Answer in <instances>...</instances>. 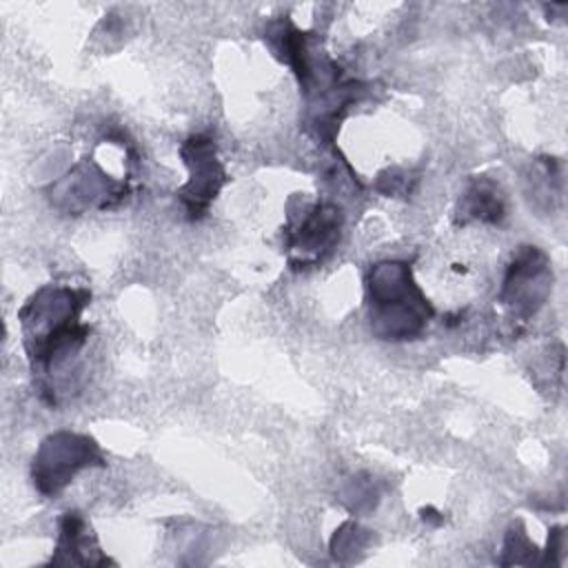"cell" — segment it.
Returning a JSON list of instances; mask_svg holds the SVG:
<instances>
[{
    "mask_svg": "<svg viewBox=\"0 0 568 568\" xmlns=\"http://www.w3.org/2000/svg\"><path fill=\"white\" fill-rule=\"evenodd\" d=\"M91 293L78 286L47 284L20 308L24 351L31 368L49 375L87 342L89 326L80 322Z\"/></svg>",
    "mask_w": 568,
    "mask_h": 568,
    "instance_id": "6da1fadb",
    "label": "cell"
},
{
    "mask_svg": "<svg viewBox=\"0 0 568 568\" xmlns=\"http://www.w3.org/2000/svg\"><path fill=\"white\" fill-rule=\"evenodd\" d=\"M368 322L379 339H415L433 317V306L404 262H382L368 271Z\"/></svg>",
    "mask_w": 568,
    "mask_h": 568,
    "instance_id": "7a4b0ae2",
    "label": "cell"
},
{
    "mask_svg": "<svg viewBox=\"0 0 568 568\" xmlns=\"http://www.w3.org/2000/svg\"><path fill=\"white\" fill-rule=\"evenodd\" d=\"M91 466H104L100 446L80 433L58 430L42 439L31 464V479L40 495L55 497L73 477Z\"/></svg>",
    "mask_w": 568,
    "mask_h": 568,
    "instance_id": "3957f363",
    "label": "cell"
},
{
    "mask_svg": "<svg viewBox=\"0 0 568 568\" xmlns=\"http://www.w3.org/2000/svg\"><path fill=\"white\" fill-rule=\"evenodd\" d=\"M552 286L550 262L537 246H521L506 268L499 302L513 317L526 322L546 302Z\"/></svg>",
    "mask_w": 568,
    "mask_h": 568,
    "instance_id": "277c9868",
    "label": "cell"
},
{
    "mask_svg": "<svg viewBox=\"0 0 568 568\" xmlns=\"http://www.w3.org/2000/svg\"><path fill=\"white\" fill-rule=\"evenodd\" d=\"M180 155L189 169L186 184L178 191L189 220L206 215L211 202L226 182V171L217 160V146L209 135H193L180 146Z\"/></svg>",
    "mask_w": 568,
    "mask_h": 568,
    "instance_id": "5b68a950",
    "label": "cell"
},
{
    "mask_svg": "<svg viewBox=\"0 0 568 568\" xmlns=\"http://www.w3.org/2000/svg\"><path fill=\"white\" fill-rule=\"evenodd\" d=\"M342 213L333 204H315L311 206L302 220H297L286 231V248L291 251V264L311 266L322 262L326 253L339 240Z\"/></svg>",
    "mask_w": 568,
    "mask_h": 568,
    "instance_id": "8992f818",
    "label": "cell"
},
{
    "mask_svg": "<svg viewBox=\"0 0 568 568\" xmlns=\"http://www.w3.org/2000/svg\"><path fill=\"white\" fill-rule=\"evenodd\" d=\"M53 193V200H64L69 202L67 209L73 211L75 200H82V209L84 206H100L106 209L113 202H118L124 193H126V184L113 182L109 178H104L93 164H80L75 166L62 182H58Z\"/></svg>",
    "mask_w": 568,
    "mask_h": 568,
    "instance_id": "52a82bcc",
    "label": "cell"
},
{
    "mask_svg": "<svg viewBox=\"0 0 568 568\" xmlns=\"http://www.w3.org/2000/svg\"><path fill=\"white\" fill-rule=\"evenodd\" d=\"M51 564H78V566H100L109 564L80 513H67L60 521L55 552Z\"/></svg>",
    "mask_w": 568,
    "mask_h": 568,
    "instance_id": "ba28073f",
    "label": "cell"
},
{
    "mask_svg": "<svg viewBox=\"0 0 568 568\" xmlns=\"http://www.w3.org/2000/svg\"><path fill=\"white\" fill-rule=\"evenodd\" d=\"M459 215L462 220H479L488 224L501 222L506 215L504 195L499 193L497 184L488 178H475L459 202Z\"/></svg>",
    "mask_w": 568,
    "mask_h": 568,
    "instance_id": "9c48e42d",
    "label": "cell"
},
{
    "mask_svg": "<svg viewBox=\"0 0 568 568\" xmlns=\"http://www.w3.org/2000/svg\"><path fill=\"white\" fill-rule=\"evenodd\" d=\"M366 539H368L366 530H362V528L355 526V524H344V526L335 532V537H333V541H331V550H333L335 557H342V555H346V552L362 550V548L366 546Z\"/></svg>",
    "mask_w": 568,
    "mask_h": 568,
    "instance_id": "30bf717a",
    "label": "cell"
}]
</instances>
